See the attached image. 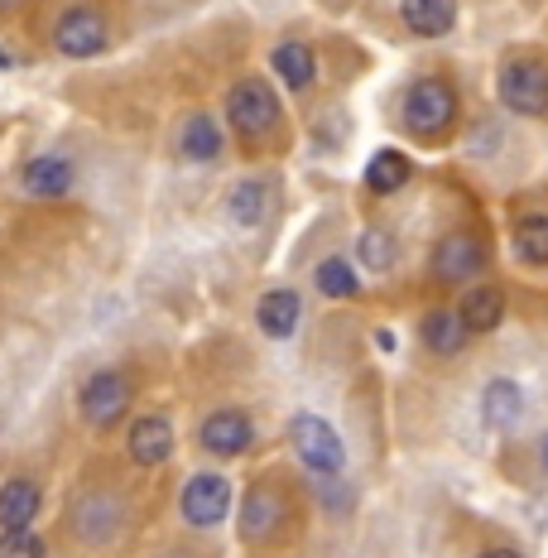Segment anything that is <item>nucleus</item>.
<instances>
[{
	"label": "nucleus",
	"mask_w": 548,
	"mask_h": 558,
	"mask_svg": "<svg viewBox=\"0 0 548 558\" xmlns=\"http://www.w3.org/2000/svg\"><path fill=\"white\" fill-rule=\"evenodd\" d=\"M289 438H294V452L303 458V468H313L318 476H342L346 468V448H342V434L328 424V418L318 414H299L294 424H289Z\"/></svg>",
	"instance_id": "nucleus-1"
},
{
	"label": "nucleus",
	"mask_w": 548,
	"mask_h": 558,
	"mask_svg": "<svg viewBox=\"0 0 548 558\" xmlns=\"http://www.w3.org/2000/svg\"><path fill=\"white\" fill-rule=\"evenodd\" d=\"M500 101L515 116H544L548 111V68L534 58H506L500 63Z\"/></svg>",
	"instance_id": "nucleus-2"
},
{
	"label": "nucleus",
	"mask_w": 548,
	"mask_h": 558,
	"mask_svg": "<svg viewBox=\"0 0 548 558\" xmlns=\"http://www.w3.org/2000/svg\"><path fill=\"white\" fill-rule=\"evenodd\" d=\"M404 121H410V131L424 135V140L442 135L452 121H458V97H452V87L438 83V77H418L410 87V97H404Z\"/></svg>",
	"instance_id": "nucleus-3"
},
{
	"label": "nucleus",
	"mask_w": 548,
	"mask_h": 558,
	"mask_svg": "<svg viewBox=\"0 0 548 558\" xmlns=\"http://www.w3.org/2000/svg\"><path fill=\"white\" fill-rule=\"evenodd\" d=\"M227 121L236 125L246 140L270 135L275 125H279V97L260 83V77H251V83H236V87L227 92Z\"/></svg>",
	"instance_id": "nucleus-4"
},
{
	"label": "nucleus",
	"mask_w": 548,
	"mask_h": 558,
	"mask_svg": "<svg viewBox=\"0 0 548 558\" xmlns=\"http://www.w3.org/2000/svg\"><path fill=\"white\" fill-rule=\"evenodd\" d=\"M131 410V380L121 371H97L83 386V418L92 428H115Z\"/></svg>",
	"instance_id": "nucleus-5"
},
{
	"label": "nucleus",
	"mask_w": 548,
	"mask_h": 558,
	"mask_svg": "<svg viewBox=\"0 0 548 558\" xmlns=\"http://www.w3.org/2000/svg\"><path fill=\"white\" fill-rule=\"evenodd\" d=\"M183 520L197 530H212L227 520V510H231V482L221 472H197L188 486H183Z\"/></svg>",
	"instance_id": "nucleus-6"
},
{
	"label": "nucleus",
	"mask_w": 548,
	"mask_h": 558,
	"mask_svg": "<svg viewBox=\"0 0 548 558\" xmlns=\"http://www.w3.org/2000/svg\"><path fill=\"white\" fill-rule=\"evenodd\" d=\"M53 49L63 58H97L107 49V20H101L92 5H73L53 25Z\"/></svg>",
	"instance_id": "nucleus-7"
},
{
	"label": "nucleus",
	"mask_w": 548,
	"mask_h": 558,
	"mask_svg": "<svg viewBox=\"0 0 548 558\" xmlns=\"http://www.w3.org/2000/svg\"><path fill=\"white\" fill-rule=\"evenodd\" d=\"M486 265V246L476 236H466V231H452V236L438 241L434 251V275L442 284H466V279H476Z\"/></svg>",
	"instance_id": "nucleus-8"
},
{
	"label": "nucleus",
	"mask_w": 548,
	"mask_h": 558,
	"mask_svg": "<svg viewBox=\"0 0 548 558\" xmlns=\"http://www.w3.org/2000/svg\"><path fill=\"white\" fill-rule=\"evenodd\" d=\"M251 438H255V428L241 410H217L203 418V448L217 452V458H241L251 448Z\"/></svg>",
	"instance_id": "nucleus-9"
},
{
	"label": "nucleus",
	"mask_w": 548,
	"mask_h": 558,
	"mask_svg": "<svg viewBox=\"0 0 548 558\" xmlns=\"http://www.w3.org/2000/svg\"><path fill=\"white\" fill-rule=\"evenodd\" d=\"M125 448H131L135 468H159V462H169V452H173V424H169L165 414L135 418V428H131V438H125Z\"/></svg>",
	"instance_id": "nucleus-10"
},
{
	"label": "nucleus",
	"mask_w": 548,
	"mask_h": 558,
	"mask_svg": "<svg viewBox=\"0 0 548 558\" xmlns=\"http://www.w3.org/2000/svg\"><path fill=\"white\" fill-rule=\"evenodd\" d=\"M404 25L418 39H442L458 25V0H404Z\"/></svg>",
	"instance_id": "nucleus-11"
},
{
	"label": "nucleus",
	"mask_w": 548,
	"mask_h": 558,
	"mask_svg": "<svg viewBox=\"0 0 548 558\" xmlns=\"http://www.w3.org/2000/svg\"><path fill=\"white\" fill-rule=\"evenodd\" d=\"M44 496L39 486L25 482V476H15V482L0 486V530H29V520L39 515Z\"/></svg>",
	"instance_id": "nucleus-12"
},
{
	"label": "nucleus",
	"mask_w": 548,
	"mask_h": 558,
	"mask_svg": "<svg viewBox=\"0 0 548 558\" xmlns=\"http://www.w3.org/2000/svg\"><path fill=\"white\" fill-rule=\"evenodd\" d=\"M255 318H260L265 337H294L299 318H303V304H299L294 289H270V294L260 299V308H255Z\"/></svg>",
	"instance_id": "nucleus-13"
},
{
	"label": "nucleus",
	"mask_w": 548,
	"mask_h": 558,
	"mask_svg": "<svg viewBox=\"0 0 548 558\" xmlns=\"http://www.w3.org/2000/svg\"><path fill=\"white\" fill-rule=\"evenodd\" d=\"M73 189V165L63 155H39L25 165V193L34 197H63Z\"/></svg>",
	"instance_id": "nucleus-14"
},
{
	"label": "nucleus",
	"mask_w": 548,
	"mask_h": 558,
	"mask_svg": "<svg viewBox=\"0 0 548 558\" xmlns=\"http://www.w3.org/2000/svg\"><path fill=\"white\" fill-rule=\"evenodd\" d=\"M458 318L466 323V332H496V328H500V318H506V294H500L496 284L472 289V294L462 299Z\"/></svg>",
	"instance_id": "nucleus-15"
},
{
	"label": "nucleus",
	"mask_w": 548,
	"mask_h": 558,
	"mask_svg": "<svg viewBox=\"0 0 548 558\" xmlns=\"http://www.w3.org/2000/svg\"><path fill=\"white\" fill-rule=\"evenodd\" d=\"M418 332H424V347L434 356H458L462 347H466V337H472V332H466V323L452 308H434Z\"/></svg>",
	"instance_id": "nucleus-16"
},
{
	"label": "nucleus",
	"mask_w": 548,
	"mask_h": 558,
	"mask_svg": "<svg viewBox=\"0 0 548 558\" xmlns=\"http://www.w3.org/2000/svg\"><path fill=\"white\" fill-rule=\"evenodd\" d=\"M279 520H284V501H279V492L255 486V492L246 496V506H241V534H246V539H265Z\"/></svg>",
	"instance_id": "nucleus-17"
},
{
	"label": "nucleus",
	"mask_w": 548,
	"mask_h": 558,
	"mask_svg": "<svg viewBox=\"0 0 548 558\" xmlns=\"http://www.w3.org/2000/svg\"><path fill=\"white\" fill-rule=\"evenodd\" d=\"M482 418L491 428H510L524 418V390L515 380H491V386L482 390Z\"/></svg>",
	"instance_id": "nucleus-18"
},
{
	"label": "nucleus",
	"mask_w": 548,
	"mask_h": 558,
	"mask_svg": "<svg viewBox=\"0 0 548 558\" xmlns=\"http://www.w3.org/2000/svg\"><path fill=\"white\" fill-rule=\"evenodd\" d=\"M115 520H121V506H115L111 496H83V501H77L73 525H77V534H83L87 544H101V539H111L115 534Z\"/></svg>",
	"instance_id": "nucleus-19"
},
{
	"label": "nucleus",
	"mask_w": 548,
	"mask_h": 558,
	"mask_svg": "<svg viewBox=\"0 0 548 558\" xmlns=\"http://www.w3.org/2000/svg\"><path fill=\"white\" fill-rule=\"evenodd\" d=\"M179 149L193 159V165H212V159L221 155V125L212 121V116H188L179 131Z\"/></svg>",
	"instance_id": "nucleus-20"
},
{
	"label": "nucleus",
	"mask_w": 548,
	"mask_h": 558,
	"mask_svg": "<svg viewBox=\"0 0 548 558\" xmlns=\"http://www.w3.org/2000/svg\"><path fill=\"white\" fill-rule=\"evenodd\" d=\"M270 63H275L279 83L294 87V92H303V87L313 83V73H318V68H313V49H308V44H299V39H284V44H279Z\"/></svg>",
	"instance_id": "nucleus-21"
},
{
	"label": "nucleus",
	"mask_w": 548,
	"mask_h": 558,
	"mask_svg": "<svg viewBox=\"0 0 548 558\" xmlns=\"http://www.w3.org/2000/svg\"><path fill=\"white\" fill-rule=\"evenodd\" d=\"M265 213H270V183L246 179V183H236V189H231V222H236V227H246V231L260 227Z\"/></svg>",
	"instance_id": "nucleus-22"
},
{
	"label": "nucleus",
	"mask_w": 548,
	"mask_h": 558,
	"mask_svg": "<svg viewBox=\"0 0 548 558\" xmlns=\"http://www.w3.org/2000/svg\"><path fill=\"white\" fill-rule=\"evenodd\" d=\"M404 179H410V159L400 155V149H376L366 165V189L370 193H394L404 189Z\"/></svg>",
	"instance_id": "nucleus-23"
},
{
	"label": "nucleus",
	"mask_w": 548,
	"mask_h": 558,
	"mask_svg": "<svg viewBox=\"0 0 548 558\" xmlns=\"http://www.w3.org/2000/svg\"><path fill=\"white\" fill-rule=\"evenodd\" d=\"M515 251H520L524 265H548V217H520Z\"/></svg>",
	"instance_id": "nucleus-24"
},
{
	"label": "nucleus",
	"mask_w": 548,
	"mask_h": 558,
	"mask_svg": "<svg viewBox=\"0 0 548 558\" xmlns=\"http://www.w3.org/2000/svg\"><path fill=\"white\" fill-rule=\"evenodd\" d=\"M356 260L366 265V270H390L394 265V241H390V231H380V227H366L356 236Z\"/></svg>",
	"instance_id": "nucleus-25"
},
{
	"label": "nucleus",
	"mask_w": 548,
	"mask_h": 558,
	"mask_svg": "<svg viewBox=\"0 0 548 558\" xmlns=\"http://www.w3.org/2000/svg\"><path fill=\"white\" fill-rule=\"evenodd\" d=\"M313 279H318V289H322L328 299H352V294H356V275H352V265L337 260V255H332V260H322L318 270H313Z\"/></svg>",
	"instance_id": "nucleus-26"
},
{
	"label": "nucleus",
	"mask_w": 548,
	"mask_h": 558,
	"mask_svg": "<svg viewBox=\"0 0 548 558\" xmlns=\"http://www.w3.org/2000/svg\"><path fill=\"white\" fill-rule=\"evenodd\" d=\"M0 558H44V539L34 530H0Z\"/></svg>",
	"instance_id": "nucleus-27"
},
{
	"label": "nucleus",
	"mask_w": 548,
	"mask_h": 558,
	"mask_svg": "<svg viewBox=\"0 0 548 558\" xmlns=\"http://www.w3.org/2000/svg\"><path fill=\"white\" fill-rule=\"evenodd\" d=\"M482 558H520V554H510V549H486Z\"/></svg>",
	"instance_id": "nucleus-28"
},
{
	"label": "nucleus",
	"mask_w": 548,
	"mask_h": 558,
	"mask_svg": "<svg viewBox=\"0 0 548 558\" xmlns=\"http://www.w3.org/2000/svg\"><path fill=\"white\" fill-rule=\"evenodd\" d=\"M20 5V0H0V15H5V10H15Z\"/></svg>",
	"instance_id": "nucleus-29"
},
{
	"label": "nucleus",
	"mask_w": 548,
	"mask_h": 558,
	"mask_svg": "<svg viewBox=\"0 0 548 558\" xmlns=\"http://www.w3.org/2000/svg\"><path fill=\"white\" fill-rule=\"evenodd\" d=\"M539 458H544V472H548V438H544V448H539Z\"/></svg>",
	"instance_id": "nucleus-30"
},
{
	"label": "nucleus",
	"mask_w": 548,
	"mask_h": 558,
	"mask_svg": "<svg viewBox=\"0 0 548 558\" xmlns=\"http://www.w3.org/2000/svg\"><path fill=\"white\" fill-rule=\"evenodd\" d=\"M0 68H5V53H0Z\"/></svg>",
	"instance_id": "nucleus-31"
},
{
	"label": "nucleus",
	"mask_w": 548,
	"mask_h": 558,
	"mask_svg": "<svg viewBox=\"0 0 548 558\" xmlns=\"http://www.w3.org/2000/svg\"><path fill=\"white\" fill-rule=\"evenodd\" d=\"M169 558H183V554H169Z\"/></svg>",
	"instance_id": "nucleus-32"
}]
</instances>
